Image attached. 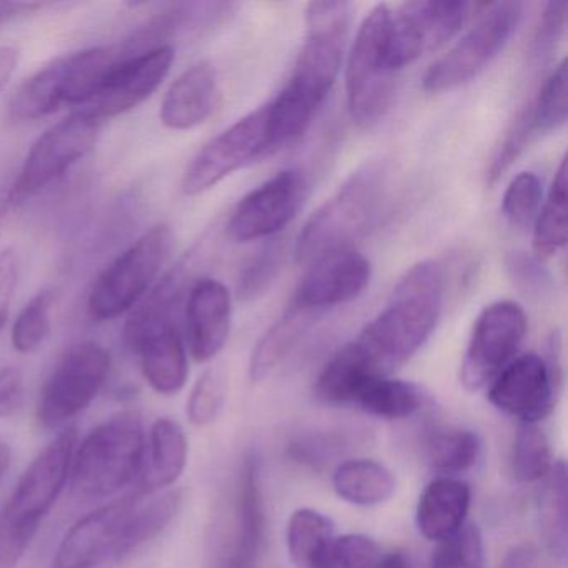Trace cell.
<instances>
[{
    "instance_id": "6da1fadb",
    "label": "cell",
    "mask_w": 568,
    "mask_h": 568,
    "mask_svg": "<svg viewBox=\"0 0 568 568\" xmlns=\"http://www.w3.org/2000/svg\"><path fill=\"white\" fill-rule=\"evenodd\" d=\"M348 21L351 4L347 2L307 6V34L294 71L277 98L267 104L271 151L301 139L331 94L344 61Z\"/></svg>"
},
{
    "instance_id": "7a4b0ae2",
    "label": "cell",
    "mask_w": 568,
    "mask_h": 568,
    "mask_svg": "<svg viewBox=\"0 0 568 568\" xmlns=\"http://www.w3.org/2000/svg\"><path fill=\"white\" fill-rule=\"evenodd\" d=\"M444 292L437 262L424 261L405 272L387 305L354 341L374 374L390 377L427 344L442 315Z\"/></svg>"
},
{
    "instance_id": "3957f363",
    "label": "cell",
    "mask_w": 568,
    "mask_h": 568,
    "mask_svg": "<svg viewBox=\"0 0 568 568\" xmlns=\"http://www.w3.org/2000/svg\"><path fill=\"white\" fill-rule=\"evenodd\" d=\"M75 445L78 430L65 428L29 465L0 510V568H16L21 564L71 477Z\"/></svg>"
},
{
    "instance_id": "277c9868",
    "label": "cell",
    "mask_w": 568,
    "mask_h": 568,
    "mask_svg": "<svg viewBox=\"0 0 568 568\" xmlns=\"http://www.w3.org/2000/svg\"><path fill=\"white\" fill-rule=\"evenodd\" d=\"M145 432L141 415L119 412L75 445L71 487L82 498H108L139 480L144 464Z\"/></svg>"
},
{
    "instance_id": "5b68a950",
    "label": "cell",
    "mask_w": 568,
    "mask_h": 568,
    "mask_svg": "<svg viewBox=\"0 0 568 568\" xmlns=\"http://www.w3.org/2000/svg\"><path fill=\"white\" fill-rule=\"evenodd\" d=\"M121 59L112 48L62 55L19 85L9 114L14 121H39L64 108H84Z\"/></svg>"
},
{
    "instance_id": "8992f818",
    "label": "cell",
    "mask_w": 568,
    "mask_h": 568,
    "mask_svg": "<svg viewBox=\"0 0 568 568\" xmlns=\"http://www.w3.org/2000/svg\"><path fill=\"white\" fill-rule=\"evenodd\" d=\"M384 171L367 165L352 174L337 192L308 219L298 235L295 257L312 264L325 255L347 251L377 217L384 197Z\"/></svg>"
},
{
    "instance_id": "52a82bcc",
    "label": "cell",
    "mask_w": 568,
    "mask_h": 568,
    "mask_svg": "<svg viewBox=\"0 0 568 568\" xmlns=\"http://www.w3.org/2000/svg\"><path fill=\"white\" fill-rule=\"evenodd\" d=\"M392 9L375 6L358 29L348 54L345 85L348 111L362 129L377 125L390 109L398 72L388 54Z\"/></svg>"
},
{
    "instance_id": "ba28073f",
    "label": "cell",
    "mask_w": 568,
    "mask_h": 568,
    "mask_svg": "<svg viewBox=\"0 0 568 568\" xmlns=\"http://www.w3.org/2000/svg\"><path fill=\"white\" fill-rule=\"evenodd\" d=\"M172 248V231L159 224L122 252L92 285L88 311L95 322L131 312L151 291Z\"/></svg>"
},
{
    "instance_id": "9c48e42d",
    "label": "cell",
    "mask_w": 568,
    "mask_h": 568,
    "mask_svg": "<svg viewBox=\"0 0 568 568\" xmlns=\"http://www.w3.org/2000/svg\"><path fill=\"white\" fill-rule=\"evenodd\" d=\"M485 9L477 24L425 72L422 81L425 91L442 94L468 84L507 48L520 24L524 4L497 2Z\"/></svg>"
},
{
    "instance_id": "30bf717a",
    "label": "cell",
    "mask_w": 568,
    "mask_h": 568,
    "mask_svg": "<svg viewBox=\"0 0 568 568\" xmlns=\"http://www.w3.org/2000/svg\"><path fill=\"white\" fill-rule=\"evenodd\" d=\"M102 122L78 111L51 125L29 149L9 199L21 204L71 171L98 144Z\"/></svg>"
},
{
    "instance_id": "8fae6325",
    "label": "cell",
    "mask_w": 568,
    "mask_h": 568,
    "mask_svg": "<svg viewBox=\"0 0 568 568\" xmlns=\"http://www.w3.org/2000/svg\"><path fill=\"white\" fill-rule=\"evenodd\" d=\"M111 354L98 342L72 345L55 365L38 400V420L55 428L84 412L111 374Z\"/></svg>"
},
{
    "instance_id": "7c38bea8",
    "label": "cell",
    "mask_w": 568,
    "mask_h": 568,
    "mask_svg": "<svg viewBox=\"0 0 568 568\" xmlns=\"http://www.w3.org/2000/svg\"><path fill=\"white\" fill-rule=\"evenodd\" d=\"M527 315L511 301L487 305L478 315L460 368L465 390L488 387L510 364L527 334Z\"/></svg>"
},
{
    "instance_id": "4fadbf2b",
    "label": "cell",
    "mask_w": 568,
    "mask_h": 568,
    "mask_svg": "<svg viewBox=\"0 0 568 568\" xmlns=\"http://www.w3.org/2000/svg\"><path fill=\"white\" fill-rule=\"evenodd\" d=\"M474 8L458 0H418L392 11L388 32L392 68L404 71L422 55L447 44L464 28Z\"/></svg>"
},
{
    "instance_id": "5bb4252c",
    "label": "cell",
    "mask_w": 568,
    "mask_h": 568,
    "mask_svg": "<svg viewBox=\"0 0 568 568\" xmlns=\"http://www.w3.org/2000/svg\"><path fill=\"white\" fill-rule=\"evenodd\" d=\"M268 151L267 105H262L201 149L185 169L182 192L191 197L204 194Z\"/></svg>"
},
{
    "instance_id": "9a60e30c",
    "label": "cell",
    "mask_w": 568,
    "mask_h": 568,
    "mask_svg": "<svg viewBox=\"0 0 568 568\" xmlns=\"http://www.w3.org/2000/svg\"><path fill=\"white\" fill-rule=\"evenodd\" d=\"M174 61L169 44L122 58L81 112L104 122L139 108L161 88Z\"/></svg>"
},
{
    "instance_id": "2e32d148",
    "label": "cell",
    "mask_w": 568,
    "mask_h": 568,
    "mask_svg": "<svg viewBox=\"0 0 568 568\" xmlns=\"http://www.w3.org/2000/svg\"><path fill=\"white\" fill-rule=\"evenodd\" d=\"M305 189L301 172H278L239 202L227 224L229 237L239 244L275 237L297 215Z\"/></svg>"
},
{
    "instance_id": "e0dca14e",
    "label": "cell",
    "mask_w": 568,
    "mask_h": 568,
    "mask_svg": "<svg viewBox=\"0 0 568 568\" xmlns=\"http://www.w3.org/2000/svg\"><path fill=\"white\" fill-rule=\"evenodd\" d=\"M139 498L141 495L135 491L82 517L59 545L52 568H94L111 558L118 560Z\"/></svg>"
},
{
    "instance_id": "ac0fdd59",
    "label": "cell",
    "mask_w": 568,
    "mask_h": 568,
    "mask_svg": "<svg viewBox=\"0 0 568 568\" xmlns=\"http://www.w3.org/2000/svg\"><path fill=\"white\" fill-rule=\"evenodd\" d=\"M561 387L541 355L515 357L488 385L490 404L520 424H538L554 412Z\"/></svg>"
},
{
    "instance_id": "d6986e66",
    "label": "cell",
    "mask_w": 568,
    "mask_h": 568,
    "mask_svg": "<svg viewBox=\"0 0 568 568\" xmlns=\"http://www.w3.org/2000/svg\"><path fill=\"white\" fill-rule=\"evenodd\" d=\"M371 275V262L352 248L325 255L312 262L292 302L321 314L355 301L367 288Z\"/></svg>"
},
{
    "instance_id": "ffe728a7",
    "label": "cell",
    "mask_w": 568,
    "mask_h": 568,
    "mask_svg": "<svg viewBox=\"0 0 568 568\" xmlns=\"http://www.w3.org/2000/svg\"><path fill=\"white\" fill-rule=\"evenodd\" d=\"M232 327V295L222 282L201 278L185 302V344L199 364L224 351Z\"/></svg>"
},
{
    "instance_id": "44dd1931",
    "label": "cell",
    "mask_w": 568,
    "mask_h": 568,
    "mask_svg": "<svg viewBox=\"0 0 568 568\" xmlns=\"http://www.w3.org/2000/svg\"><path fill=\"white\" fill-rule=\"evenodd\" d=\"M138 355L142 375L158 394L178 395L187 384L189 357L184 338L174 321L159 322L124 335Z\"/></svg>"
},
{
    "instance_id": "7402d4cb",
    "label": "cell",
    "mask_w": 568,
    "mask_h": 568,
    "mask_svg": "<svg viewBox=\"0 0 568 568\" xmlns=\"http://www.w3.org/2000/svg\"><path fill=\"white\" fill-rule=\"evenodd\" d=\"M219 104V78L212 62L201 61L182 72L161 105V122L169 131H191L204 124Z\"/></svg>"
},
{
    "instance_id": "603a6c76",
    "label": "cell",
    "mask_w": 568,
    "mask_h": 568,
    "mask_svg": "<svg viewBox=\"0 0 568 568\" xmlns=\"http://www.w3.org/2000/svg\"><path fill=\"white\" fill-rule=\"evenodd\" d=\"M189 462V440L184 428L174 418H159L145 438L144 464L139 475L138 494H154L174 485Z\"/></svg>"
},
{
    "instance_id": "cb8c5ba5",
    "label": "cell",
    "mask_w": 568,
    "mask_h": 568,
    "mask_svg": "<svg viewBox=\"0 0 568 568\" xmlns=\"http://www.w3.org/2000/svg\"><path fill=\"white\" fill-rule=\"evenodd\" d=\"M470 505L468 484L455 477L434 478L418 497L415 524L422 537L437 544L467 524Z\"/></svg>"
},
{
    "instance_id": "d4e9b609",
    "label": "cell",
    "mask_w": 568,
    "mask_h": 568,
    "mask_svg": "<svg viewBox=\"0 0 568 568\" xmlns=\"http://www.w3.org/2000/svg\"><path fill=\"white\" fill-rule=\"evenodd\" d=\"M318 312L298 307L292 302L291 307L285 308L284 314L265 332L264 337L255 345L251 358L252 382H262L291 355L297 347L308 328L317 318Z\"/></svg>"
},
{
    "instance_id": "484cf974",
    "label": "cell",
    "mask_w": 568,
    "mask_h": 568,
    "mask_svg": "<svg viewBox=\"0 0 568 568\" xmlns=\"http://www.w3.org/2000/svg\"><path fill=\"white\" fill-rule=\"evenodd\" d=\"M335 494L357 507L385 504L397 491V478L387 465L371 458H352L335 468L332 477Z\"/></svg>"
},
{
    "instance_id": "4316f807",
    "label": "cell",
    "mask_w": 568,
    "mask_h": 568,
    "mask_svg": "<svg viewBox=\"0 0 568 568\" xmlns=\"http://www.w3.org/2000/svg\"><path fill=\"white\" fill-rule=\"evenodd\" d=\"M375 375L351 342L322 368L315 382V397L327 405H354L362 385Z\"/></svg>"
},
{
    "instance_id": "83f0119b",
    "label": "cell",
    "mask_w": 568,
    "mask_h": 568,
    "mask_svg": "<svg viewBox=\"0 0 568 568\" xmlns=\"http://www.w3.org/2000/svg\"><path fill=\"white\" fill-rule=\"evenodd\" d=\"M334 524L314 508H298L288 518L287 550L297 568H324L328 547L334 540Z\"/></svg>"
},
{
    "instance_id": "f1b7e54d",
    "label": "cell",
    "mask_w": 568,
    "mask_h": 568,
    "mask_svg": "<svg viewBox=\"0 0 568 568\" xmlns=\"http://www.w3.org/2000/svg\"><path fill=\"white\" fill-rule=\"evenodd\" d=\"M354 405L372 417L404 420L420 410L424 392L410 382L375 375L362 385Z\"/></svg>"
},
{
    "instance_id": "f546056e",
    "label": "cell",
    "mask_w": 568,
    "mask_h": 568,
    "mask_svg": "<svg viewBox=\"0 0 568 568\" xmlns=\"http://www.w3.org/2000/svg\"><path fill=\"white\" fill-rule=\"evenodd\" d=\"M538 521L548 550L558 558L567 557V467L557 460L541 480L538 490Z\"/></svg>"
},
{
    "instance_id": "4dcf8cb0",
    "label": "cell",
    "mask_w": 568,
    "mask_h": 568,
    "mask_svg": "<svg viewBox=\"0 0 568 568\" xmlns=\"http://www.w3.org/2000/svg\"><path fill=\"white\" fill-rule=\"evenodd\" d=\"M567 162L561 161L547 201L541 205L535 217L534 257L538 261H547L567 245Z\"/></svg>"
},
{
    "instance_id": "1f68e13d",
    "label": "cell",
    "mask_w": 568,
    "mask_h": 568,
    "mask_svg": "<svg viewBox=\"0 0 568 568\" xmlns=\"http://www.w3.org/2000/svg\"><path fill=\"white\" fill-rule=\"evenodd\" d=\"M239 508H241V531H239L237 550L232 560V568H251L257 558L262 528H264L257 462L254 457H248L242 468Z\"/></svg>"
},
{
    "instance_id": "d6a6232c",
    "label": "cell",
    "mask_w": 568,
    "mask_h": 568,
    "mask_svg": "<svg viewBox=\"0 0 568 568\" xmlns=\"http://www.w3.org/2000/svg\"><path fill=\"white\" fill-rule=\"evenodd\" d=\"M181 504V490H171L159 495L148 504L135 505L134 511L129 518L128 528H125L118 560H122L125 555L158 538L174 520Z\"/></svg>"
},
{
    "instance_id": "836d02e7",
    "label": "cell",
    "mask_w": 568,
    "mask_h": 568,
    "mask_svg": "<svg viewBox=\"0 0 568 568\" xmlns=\"http://www.w3.org/2000/svg\"><path fill=\"white\" fill-rule=\"evenodd\" d=\"M550 442L538 424H518L511 448V474L521 484H534L547 477L554 467Z\"/></svg>"
},
{
    "instance_id": "e575fe53",
    "label": "cell",
    "mask_w": 568,
    "mask_h": 568,
    "mask_svg": "<svg viewBox=\"0 0 568 568\" xmlns=\"http://www.w3.org/2000/svg\"><path fill=\"white\" fill-rule=\"evenodd\" d=\"M54 291H42L24 305L12 327V347L19 354H34L41 351L52 331Z\"/></svg>"
},
{
    "instance_id": "d590c367",
    "label": "cell",
    "mask_w": 568,
    "mask_h": 568,
    "mask_svg": "<svg viewBox=\"0 0 568 568\" xmlns=\"http://www.w3.org/2000/svg\"><path fill=\"white\" fill-rule=\"evenodd\" d=\"M480 450L477 432L467 428L442 432L430 444V465L440 477H454L474 467Z\"/></svg>"
},
{
    "instance_id": "8d00e7d4",
    "label": "cell",
    "mask_w": 568,
    "mask_h": 568,
    "mask_svg": "<svg viewBox=\"0 0 568 568\" xmlns=\"http://www.w3.org/2000/svg\"><path fill=\"white\" fill-rule=\"evenodd\" d=\"M534 134H548L567 122V61H561L545 79L540 92L530 102Z\"/></svg>"
},
{
    "instance_id": "74e56055",
    "label": "cell",
    "mask_w": 568,
    "mask_h": 568,
    "mask_svg": "<svg viewBox=\"0 0 568 568\" xmlns=\"http://www.w3.org/2000/svg\"><path fill=\"white\" fill-rule=\"evenodd\" d=\"M484 535L475 524H465L454 535L435 544L430 568H485Z\"/></svg>"
},
{
    "instance_id": "f35d334b",
    "label": "cell",
    "mask_w": 568,
    "mask_h": 568,
    "mask_svg": "<svg viewBox=\"0 0 568 568\" xmlns=\"http://www.w3.org/2000/svg\"><path fill=\"white\" fill-rule=\"evenodd\" d=\"M541 182L534 172H520L508 184L501 201V212L508 225L518 231L535 222L541 207Z\"/></svg>"
},
{
    "instance_id": "ab89813d",
    "label": "cell",
    "mask_w": 568,
    "mask_h": 568,
    "mask_svg": "<svg viewBox=\"0 0 568 568\" xmlns=\"http://www.w3.org/2000/svg\"><path fill=\"white\" fill-rule=\"evenodd\" d=\"M227 398V377L221 368H209L192 387L187 400V417L197 427L214 424Z\"/></svg>"
},
{
    "instance_id": "60d3db41",
    "label": "cell",
    "mask_w": 568,
    "mask_h": 568,
    "mask_svg": "<svg viewBox=\"0 0 568 568\" xmlns=\"http://www.w3.org/2000/svg\"><path fill=\"white\" fill-rule=\"evenodd\" d=\"M284 258V242L272 241L257 252L242 271L239 278V295L244 301L261 297L271 287L281 271Z\"/></svg>"
},
{
    "instance_id": "b9f144b4",
    "label": "cell",
    "mask_w": 568,
    "mask_h": 568,
    "mask_svg": "<svg viewBox=\"0 0 568 568\" xmlns=\"http://www.w3.org/2000/svg\"><path fill=\"white\" fill-rule=\"evenodd\" d=\"M381 560V547L368 535H335L324 568H378Z\"/></svg>"
},
{
    "instance_id": "7bdbcfd3",
    "label": "cell",
    "mask_w": 568,
    "mask_h": 568,
    "mask_svg": "<svg viewBox=\"0 0 568 568\" xmlns=\"http://www.w3.org/2000/svg\"><path fill=\"white\" fill-rule=\"evenodd\" d=\"M531 135H534V129H531L530 102H528V105H525L518 112L515 121L511 122L504 142H501L494 161H491L487 174L488 184H495L510 169V165L517 161L518 155L527 148Z\"/></svg>"
},
{
    "instance_id": "ee69618b",
    "label": "cell",
    "mask_w": 568,
    "mask_h": 568,
    "mask_svg": "<svg viewBox=\"0 0 568 568\" xmlns=\"http://www.w3.org/2000/svg\"><path fill=\"white\" fill-rule=\"evenodd\" d=\"M508 274L514 284L527 295H541L550 291L551 277L538 258L515 252L507 261Z\"/></svg>"
},
{
    "instance_id": "f6af8a7d",
    "label": "cell",
    "mask_w": 568,
    "mask_h": 568,
    "mask_svg": "<svg viewBox=\"0 0 568 568\" xmlns=\"http://www.w3.org/2000/svg\"><path fill=\"white\" fill-rule=\"evenodd\" d=\"M567 2H548L545 6L540 24L535 32L534 45H531L535 58H544L548 52L554 51L567 26Z\"/></svg>"
},
{
    "instance_id": "bcb514c9",
    "label": "cell",
    "mask_w": 568,
    "mask_h": 568,
    "mask_svg": "<svg viewBox=\"0 0 568 568\" xmlns=\"http://www.w3.org/2000/svg\"><path fill=\"white\" fill-rule=\"evenodd\" d=\"M19 264L18 255L12 248L0 252V334L8 324L12 302L18 291Z\"/></svg>"
},
{
    "instance_id": "7dc6e473",
    "label": "cell",
    "mask_w": 568,
    "mask_h": 568,
    "mask_svg": "<svg viewBox=\"0 0 568 568\" xmlns=\"http://www.w3.org/2000/svg\"><path fill=\"white\" fill-rule=\"evenodd\" d=\"M24 402V374L18 367L0 368V420L11 417Z\"/></svg>"
},
{
    "instance_id": "c3c4849f",
    "label": "cell",
    "mask_w": 568,
    "mask_h": 568,
    "mask_svg": "<svg viewBox=\"0 0 568 568\" xmlns=\"http://www.w3.org/2000/svg\"><path fill=\"white\" fill-rule=\"evenodd\" d=\"M19 49L12 45H0V92L4 91L6 85L14 75L19 65Z\"/></svg>"
},
{
    "instance_id": "681fc988",
    "label": "cell",
    "mask_w": 568,
    "mask_h": 568,
    "mask_svg": "<svg viewBox=\"0 0 568 568\" xmlns=\"http://www.w3.org/2000/svg\"><path fill=\"white\" fill-rule=\"evenodd\" d=\"M41 8V4H21V2H0V26L12 21L18 16L26 14L32 9Z\"/></svg>"
},
{
    "instance_id": "f907efd6",
    "label": "cell",
    "mask_w": 568,
    "mask_h": 568,
    "mask_svg": "<svg viewBox=\"0 0 568 568\" xmlns=\"http://www.w3.org/2000/svg\"><path fill=\"white\" fill-rule=\"evenodd\" d=\"M378 568H412V565L402 551H392V554L382 557Z\"/></svg>"
},
{
    "instance_id": "816d5d0a",
    "label": "cell",
    "mask_w": 568,
    "mask_h": 568,
    "mask_svg": "<svg viewBox=\"0 0 568 568\" xmlns=\"http://www.w3.org/2000/svg\"><path fill=\"white\" fill-rule=\"evenodd\" d=\"M12 447L6 442H0V481L4 480L6 475H8L9 468L12 465Z\"/></svg>"
}]
</instances>
